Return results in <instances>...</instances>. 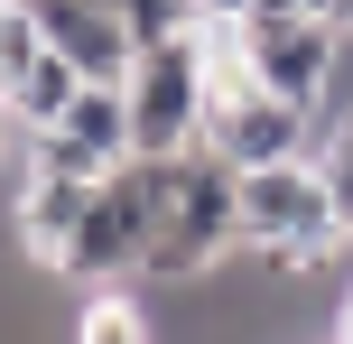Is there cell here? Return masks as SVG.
Returning a JSON list of instances; mask_svg holds the SVG:
<instances>
[{
	"label": "cell",
	"mask_w": 353,
	"mask_h": 344,
	"mask_svg": "<svg viewBox=\"0 0 353 344\" xmlns=\"http://www.w3.org/2000/svg\"><path fill=\"white\" fill-rule=\"evenodd\" d=\"M159 177V242H149V289H195L214 279L232 252H242V168L214 140L176 149V159H149Z\"/></svg>",
	"instance_id": "1"
},
{
	"label": "cell",
	"mask_w": 353,
	"mask_h": 344,
	"mask_svg": "<svg viewBox=\"0 0 353 344\" xmlns=\"http://www.w3.org/2000/svg\"><path fill=\"white\" fill-rule=\"evenodd\" d=\"M335 242H353V223L316 159L242 168V252L279 261V270H316V261H335Z\"/></svg>",
	"instance_id": "2"
},
{
	"label": "cell",
	"mask_w": 353,
	"mask_h": 344,
	"mask_svg": "<svg viewBox=\"0 0 353 344\" xmlns=\"http://www.w3.org/2000/svg\"><path fill=\"white\" fill-rule=\"evenodd\" d=\"M149 242H159V177H149V159L130 149L121 168H103L84 223H74L65 279H84V289H121V279L149 270Z\"/></svg>",
	"instance_id": "3"
},
{
	"label": "cell",
	"mask_w": 353,
	"mask_h": 344,
	"mask_svg": "<svg viewBox=\"0 0 353 344\" xmlns=\"http://www.w3.org/2000/svg\"><path fill=\"white\" fill-rule=\"evenodd\" d=\"M195 140H205V56H195V28H176V37H149L130 65V149L176 159Z\"/></svg>",
	"instance_id": "4"
},
{
	"label": "cell",
	"mask_w": 353,
	"mask_h": 344,
	"mask_svg": "<svg viewBox=\"0 0 353 344\" xmlns=\"http://www.w3.org/2000/svg\"><path fill=\"white\" fill-rule=\"evenodd\" d=\"M242 47H251V74L288 103H325L344 74V28L335 19H261L242 10Z\"/></svg>",
	"instance_id": "5"
},
{
	"label": "cell",
	"mask_w": 353,
	"mask_h": 344,
	"mask_svg": "<svg viewBox=\"0 0 353 344\" xmlns=\"http://www.w3.org/2000/svg\"><path fill=\"white\" fill-rule=\"evenodd\" d=\"M93 186L103 177H56V168H28V177H19L10 223H19V261H28V270L65 279V242H74V223H84Z\"/></svg>",
	"instance_id": "6"
},
{
	"label": "cell",
	"mask_w": 353,
	"mask_h": 344,
	"mask_svg": "<svg viewBox=\"0 0 353 344\" xmlns=\"http://www.w3.org/2000/svg\"><path fill=\"white\" fill-rule=\"evenodd\" d=\"M28 10H37V28L84 65V84H130L140 37H130V19L112 10V0H28Z\"/></svg>",
	"instance_id": "7"
},
{
	"label": "cell",
	"mask_w": 353,
	"mask_h": 344,
	"mask_svg": "<svg viewBox=\"0 0 353 344\" xmlns=\"http://www.w3.org/2000/svg\"><path fill=\"white\" fill-rule=\"evenodd\" d=\"M56 130H74L103 168H121V159H130V84H84V93L65 103V121H56Z\"/></svg>",
	"instance_id": "8"
},
{
	"label": "cell",
	"mask_w": 353,
	"mask_h": 344,
	"mask_svg": "<svg viewBox=\"0 0 353 344\" xmlns=\"http://www.w3.org/2000/svg\"><path fill=\"white\" fill-rule=\"evenodd\" d=\"M74 344H159V335H149V316H140V298H130V279H121V289H93V298H84V316H74Z\"/></svg>",
	"instance_id": "9"
},
{
	"label": "cell",
	"mask_w": 353,
	"mask_h": 344,
	"mask_svg": "<svg viewBox=\"0 0 353 344\" xmlns=\"http://www.w3.org/2000/svg\"><path fill=\"white\" fill-rule=\"evenodd\" d=\"M242 10H261V19H335V0H242Z\"/></svg>",
	"instance_id": "10"
},
{
	"label": "cell",
	"mask_w": 353,
	"mask_h": 344,
	"mask_svg": "<svg viewBox=\"0 0 353 344\" xmlns=\"http://www.w3.org/2000/svg\"><path fill=\"white\" fill-rule=\"evenodd\" d=\"M325 344H353V289L335 298V335H325Z\"/></svg>",
	"instance_id": "11"
},
{
	"label": "cell",
	"mask_w": 353,
	"mask_h": 344,
	"mask_svg": "<svg viewBox=\"0 0 353 344\" xmlns=\"http://www.w3.org/2000/svg\"><path fill=\"white\" fill-rule=\"evenodd\" d=\"M195 19H242V0H195Z\"/></svg>",
	"instance_id": "12"
},
{
	"label": "cell",
	"mask_w": 353,
	"mask_h": 344,
	"mask_svg": "<svg viewBox=\"0 0 353 344\" xmlns=\"http://www.w3.org/2000/svg\"><path fill=\"white\" fill-rule=\"evenodd\" d=\"M335 28H353V0H335Z\"/></svg>",
	"instance_id": "13"
},
{
	"label": "cell",
	"mask_w": 353,
	"mask_h": 344,
	"mask_svg": "<svg viewBox=\"0 0 353 344\" xmlns=\"http://www.w3.org/2000/svg\"><path fill=\"white\" fill-rule=\"evenodd\" d=\"M0 10H10V0H0Z\"/></svg>",
	"instance_id": "14"
}]
</instances>
